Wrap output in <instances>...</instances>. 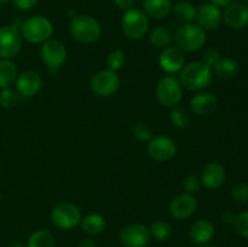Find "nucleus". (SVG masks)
<instances>
[{"label": "nucleus", "mask_w": 248, "mask_h": 247, "mask_svg": "<svg viewBox=\"0 0 248 247\" xmlns=\"http://www.w3.org/2000/svg\"><path fill=\"white\" fill-rule=\"evenodd\" d=\"M178 80L182 87H186L189 91H201L211 85L213 73L212 69L201 61L191 62L182 68Z\"/></svg>", "instance_id": "1"}, {"label": "nucleus", "mask_w": 248, "mask_h": 247, "mask_svg": "<svg viewBox=\"0 0 248 247\" xmlns=\"http://www.w3.org/2000/svg\"><path fill=\"white\" fill-rule=\"evenodd\" d=\"M70 34L81 44L96 43L102 35L101 23L90 15H78L70 21Z\"/></svg>", "instance_id": "2"}, {"label": "nucleus", "mask_w": 248, "mask_h": 247, "mask_svg": "<svg viewBox=\"0 0 248 247\" xmlns=\"http://www.w3.org/2000/svg\"><path fill=\"white\" fill-rule=\"evenodd\" d=\"M206 31L195 23H184L173 34L177 47L184 52L199 51L206 43Z\"/></svg>", "instance_id": "3"}, {"label": "nucleus", "mask_w": 248, "mask_h": 247, "mask_svg": "<svg viewBox=\"0 0 248 247\" xmlns=\"http://www.w3.org/2000/svg\"><path fill=\"white\" fill-rule=\"evenodd\" d=\"M21 34L28 43L44 44L53 34L52 22L44 16H33L23 22Z\"/></svg>", "instance_id": "4"}, {"label": "nucleus", "mask_w": 248, "mask_h": 247, "mask_svg": "<svg viewBox=\"0 0 248 247\" xmlns=\"http://www.w3.org/2000/svg\"><path fill=\"white\" fill-rule=\"evenodd\" d=\"M121 29L131 40H140L149 29V17L140 9L127 10L121 18Z\"/></svg>", "instance_id": "5"}, {"label": "nucleus", "mask_w": 248, "mask_h": 247, "mask_svg": "<svg viewBox=\"0 0 248 247\" xmlns=\"http://www.w3.org/2000/svg\"><path fill=\"white\" fill-rule=\"evenodd\" d=\"M81 212L79 207L72 202H61L55 206L51 212V222L62 230H70L81 223Z\"/></svg>", "instance_id": "6"}, {"label": "nucleus", "mask_w": 248, "mask_h": 247, "mask_svg": "<svg viewBox=\"0 0 248 247\" xmlns=\"http://www.w3.org/2000/svg\"><path fill=\"white\" fill-rule=\"evenodd\" d=\"M157 101L167 108L178 106L183 97V90L178 79L172 75H167L159 80L156 85Z\"/></svg>", "instance_id": "7"}, {"label": "nucleus", "mask_w": 248, "mask_h": 247, "mask_svg": "<svg viewBox=\"0 0 248 247\" xmlns=\"http://www.w3.org/2000/svg\"><path fill=\"white\" fill-rule=\"evenodd\" d=\"M22 48V34L15 26L0 27V60H12Z\"/></svg>", "instance_id": "8"}, {"label": "nucleus", "mask_w": 248, "mask_h": 247, "mask_svg": "<svg viewBox=\"0 0 248 247\" xmlns=\"http://www.w3.org/2000/svg\"><path fill=\"white\" fill-rule=\"evenodd\" d=\"M120 87V77L110 69L99 70L91 80V90L98 97H110Z\"/></svg>", "instance_id": "9"}, {"label": "nucleus", "mask_w": 248, "mask_h": 247, "mask_svg": "<svg viewBox=\"0 0 248 247\" xmlns=\"http://www.w3.org/2000/svg\"><path fill=\"white\" fill-rule=\"evenodd\" d=\"M67 48L62 41L57 39H48L40 48V56L43 62L51 69H58L67 61Z\"/></svg>", "instance_id": "10"}, {"label": "nucleus", "mask_w": 248, "mask_h": 247, "mask_svg": "<svg viewBox=\"0 0 248 247\" xmlns=\"http://www.w3.org/2000/svg\"><path fill=\"white\" fill-rule=\"evenodd\" d=\"M148 155L159 162L169 161L177 154V144L166 136H155L148 142Z\"/></svg>", "instance_id": "11"}, {"label": "nucleus", "mask_w": 248, "mask_h": 247, "mask_svg": "<svg viewBox=\"0 0 248 247\" xmlns=\"http://www.w3.org/2000/svg\"><path fill=\"white\" fill-rule=\"evenodd\" d=\"M152 235L149 228L143 224H128L120 232V242L124 247H147Z\"/></svg>", "instance_id": "12"}, {"label": "nucleus", "mask_w": 248, "mask_h": 247, "mask_svg": "<svg viewBox=\"0 0 248 247\" xmlns=\"http://www.w3.org/2000/svg\"><path fill=\"white\" fill-rule=\"evenodd\" d=\"M198 200L194 195L183 193L177 195L170 203V215L176 219H188L195 213Z\"/></svg>", "instance_id": "13"}, {"label": "nucleus", "mask_w": 248, "mask_h": 247, "mask_svg": "<svg viewBox=\"0 0 248 247\" xmlns=\"http://www.w3.org/2000/svg\"><path fill=\"white\" fill-rule=\"evenodd\" d=\"M186 57H184L183 51L179 50L177 46H169L166 48H162L159 55V65L164 72L169 74L181 72L184 67Z\"/></svg>", "instance_id": "14"}, {"label": "nucleus", "mask_w": 248, "mask_h": 247, "mask_svg": "<svg viewBox=\"0 0 248 247\" xmlns=\"http://www.w3.org/2000/svg\"><path fill=\"white\" fill-rule=\"evenodd\" d=\"M223 14L220 9L211 2H205L196 11L198 24L205 31H215L220 26Z\"/></svg>", "instance_id": "15"}, {"label": "nucleus", "mask_w": 248, "mask_h": 247, "mask_svg": "<svg viewBox=\"0 0 248 247\" xmlns=\"http://www.w3.org/2000/svg\"><path fill=\"white\" fill-rule=\"evenodd\" d=\"M225 24L232 29H242L248 24V5L244 2H232L223 12Z\"/></svg>", "instance_id": "16"}, {"label": "nucleus", "mask_w": 248, "mask_h": 247, "mask_svg": "<svg viewBox=\"0 0 248 247\" xmlns=\"http://www.w3.org/2000/svg\"><path fill=\"white\" fill-rule=\"evenodd\" d=\"M16 89L21 96L33 97L38 93L43 86V79L39 73L34 70H26L17 77Z\"/></svg>", "instance_id": "17"}, {"label": "nucleus", "mask_w": 248, "mask_h": 247, "mask_svg": "<svg viewBox=\"0 0 248 247\" xmlns=\"http://www.w3.org/2000/svg\"><path fill=\"white\" fill-rule=\"evenodd\" d=\"M227 173L224 167L218 162H208L201 172V183L208 190H216L224 184Z\"/></svg>", "instance_id": "18"}, {"label": "nucleus", "mask_w": 248, "mask_h": 247, "mask_svg": "<svg viewBox=\"0 0 248 247\" xmlns=\"http://www.w3.org/2000/svg\"><path fill=\"white\" fill-rule=\"evenodd\" d=\"M190 109L199 116H210L218 109V98L210 92L196 93L190 99Z\"/></svg>", "instance_id": "19"}, {"label": "nucleus", "mask_w": 248, "mask_h": 247, "mask_svg": "<svg viewBox=\"0 0 248 247\" xmlns=\"http://www.w3.org/2000/svg\"><path fill=\"white\" fill-rule=\"evenodd\" d=\"M215 236V227L207 219L196 220L189 230V237L195 245H206Z\"/></svg>", "instance_id": "20"}, {"label": "nucleus", "mask_w": 248, "mask_h": 247, "mask_svg": "<svg viewBox=\"0 0 248 247\" xmlns=\"http://www.w3.org/2000/svg\"><path fill=\"white\" fill-rule=\"evenodd\" d=\"M143 11L150 18L162 19L171 14V0H144Z\"/></svg>", "instance_id": "21"}, {"label": "nucleus", "mask_w": 248, "mask_h": 247, "mask_svg": "<svg viewBox=\"0 0 248 247\" xmlns=\"http://www.w3.org/2000/svg\"><path fill=\"white\" fill-rule=\"evenodd\" d=\"M213 73L219 79L229 80L232 79L239 73V63L232 58H220L215 65H213Z\"/></svg>", "instance_id": "22"}, {"label": "nucleus", "mask_w": 248, "mask_h": 247, "mask_svg": "<svg viewBox=\"0 0 248 247\" xmlns=\"http://www.w3.org/2000/svg\"><path fill=\"white\" fill-rule=\"evenodd\" d=\"M18 77L17 65L11 60L0 61V89H9Z\"/></svg>", "instance_id": "23"}, {"label": "nucleus", "mask_w": 248, "mask_h": 247, "mask_svg": "<svg viewBox=\"0 0 248 247\" xmlns=\"http://www.w3.org/2000/svg\"><path fill=\"white\" fill-rule=\"evenodd\" d=\"M174 17L177 21L182 23H193L194 19H196V7L191 4L190 1H178L173 7H172Z\"/></svg>", "instance_id": "24"}, {"label": "nucleus", "mask_w": 248, "mask_h": 247, "mask_svg": "<svg viewBox=\"0 0 248 247\" xmlns=\"http://www.w3.org/2000/svg\"><path fill=\"white\" fill-rule=\"evenodd\" d=\"M173 40V34L167 27L159 26L152 31L149 35V41L156 48H166L171 45Z\"/></svg>", "instance_id": "25"}, {"label": "nucleus", "mask_w": 248, "mask_h": 247, "mask_svg": "<svg viewBox=\"0 0 248 247\" xmlns=\"http://www.w3.org/2000/svg\"><path fill=\"white\" fill-rule=\"evenodd\" d=\"M106 219L98 213H91L81 219L82 230L89 235L101 234L106 229Z\"/></svg>", "instance_id": "26"}, {"label": "nucleus", "mask_w": 248, "mask_h": 247, "mask_svg": "<svg viewBox=\"0 0 248 247\" xmlns=\"http://www.w3.org/2000/svg\"><path fill=\"white\" fill-rule=\"evenodd\" d=\"M27 247H56V240L47 230H36L29 236Z\"/></svg>", "instance_id": "27"}, {"label": "nucleus", "mask_w": 248, "mask_h": 247, "mask_svg": "<svg viewBox=\"0 0 248 247\" xmlns=\"http://www.w3.org/2000/svg\"><path fill=\"white\" fill-rule=\"evenodd\" d=\"M150 235L157 241H166L172 235V227L165 220H156L149 228Z\"/></svg>", "instance_id": "28"}, {"label": "nucleus", "mask_w": 248, "mask_h": 247, "mask_svg": "<svg viewBox=\"0 0 248 247\" xmlns=\"http://www.w3.org/2000/svg\"><path fill=\"white\" fill-rule=\"evenodd\" d=\"M170 120H171L172 125L176 126L178 128H184L188 126L189 121V113L183 108V107L176 106L171 108L170 111Z\"/></svg>", "instance_id": "29"}, {"label": "nucleus", "mask_w": 248, "mask_h": 247, "mask_svg": "<svg viewBox=\"0 0 248 247\" xmlns=\"http://www.w3.org/2000/svg\"><path fill=\"white\" fill-rule=\"evenodd\" d=\"M126 56L125 52L121 50H113L107 57V64H108V69L113 70V72H118L121 68L125 65Z\"/></svg>", "instance_id": "30"}, {"label": "nucleus", "mask_w": 248, "mask_h": 247, "mask_svg": "<svg viewBox=\"0 0 248 247\" xmlns=\"http://www.w3.org/2000/svg\"><path fill=\"white\" fill-rule=\"evenodd\" d=\"M18 103V96H17V92H15L14 90L9 89H1L0 91V106L5 109L14 108L16 104Z\"/></svg>", "instance_id": "31"}, {"label": "nucleus", "mask_w": 248, "mask_h": 247, "mask_svg": "<svg viewBox=\"0 0 248 247\" xmlns=\"http://www.w3.org/2000/svg\"><path fill=\"white\" fill-rule=\"evenodd\" d=\"M133 136L137 138L140 142H149L153 138V130L147 124L138 123L133 127Z\"/></svg>", "instance_id": "32"}, {"label": "nucleus", "mask_w": 248, "mask_h": 247, "mask_svg": "<svg viewBox=\"0 0 248 247\" xmlns=\"http://www.w3.org/2000/svg\"><path fill=\"white\" fill-rule=\"evenodd\" d=\"M234 225L237 234L241 235L245 239H248V211H245L236 216Z\"/></svg>", "instance_id": "33"}, {"label": "nucleus", "mask_w": 248, "mask_h": 247, "mask_svg": "<svg viewBox=\"0 0 248 247\" xmlns=\"http://www.w3.org/2000/svg\"><path fill=\"white\" fill-rule=\"evenodd\" d=\"M232 198L234 199L236 202H240V203L248 202V184L247 183L236 184L232 190Z\"/></svg>", "instance_id": "34"}, {"label": "nucleus", "mask_w": 248, "mask_h": 247, "mask_svg": "<svg viewBox=\"0 0 248 247\" xmlns=\"http://www.w3.org/2000/svg\"><path fill=\"white\" fill-rule=\"evenodd\" d=\"M201 179L199 178L198 176H195V174H189V176H186L183 181L184 191L188 194H191V195H194L196 191H199Z\"/></svg>", "instance_id": "35"}, {"label": "nucleus", "mask_w": 248, "mask_h": 247, "mask_svg": "<svg viewBox=\"0 0 248 247\" xmlns=\"http://www.w3.org/2000/svg\"><path fill=\"white\" fill-rule=\"evenodd\" d=\"M220 58L222 57H220L219 51L216 50V48H208V50L205 51V53L202 55V61H201V62H203L206 65L212 68Z\"/></svg>", "instance_id": "36"}, {"label": "nucleus", "mask_w": 248, "mask_h": 247, "mask_svg": "<svg viewBox=\"0 0 248 247\" xmlns=\"http://www.w3.org/2000/svg\"><path fill=\"white\" fill-rule=\"evenodd\" d=\"M12 4L18 10L28 11V10H31L38 4V0H12Z\"/></svg>", "instance_id": "37"}, {"label": "nucleus", "mask_w": 248, "mask_h": 247, "mask_svg": "<svg viewBox=\"0 0 248 247\" xmlns=\"http://www.w3.org/2000/svg\"><path fill=\"white\" fill-rule=\"evenodd\" d=\"M135 1L136 0H114V4H115L120 10H125V11H127V10L132 9Z\"/></svg>", "instance_id": "38"}, {"label": "nucleus", "mask_w": 248, "mask_h": 247, "mask_svg": "<svg viewBox=\"0 0 248 247\" xmlns=\"http://www.w3.org/2000/svg\"><path fill=\"white\" fill-rule=\"evenodd\" d=\"M222 220L224 224L232 225L235 224V220H236V215L234 212H232V211H225L222 215Z\"/></svg>", "instance_id": "39"}, {"label": "nucleus", "mask_w": 248, "mask_h": 247, "mask_svg": "<svg viewBox=\"0 0 248 247\" xmlns=\"http://www.w3.org/2000/svg\"><path fill=\"white\" fill-rule=\"evenodd\" d=\"M79 247H97L96 241H94L92 237H84V239L80 240Z\"/></svg>", "instance_id": "40"}, {"label": "nucleus", "mask_w": 248, "mask_h": 247, "mask_svg": "<svg viewBox=\"0 0 248 247\" xmlns=\"http://www.w3.org/2000/svg\"><path fill=\"white\" fill-rule=\"evenodd\" d=\"M232 2H234V0H211V4L216 5L218 7H227Z\"/></svg>", "instance_id": "41"}, {"label": "nucleus", "mask_w": 248, "mask_h": 247, "mask_svg": "<svg viewBox=\"0 0 248 247\" xmlns=\"http://www.w3.org/2000/svg\"><path fill=\"white\" fill-rule=\"evenodd\" d=\"M9 247H27V246L24 244H22V242L16 241V242H12Z\"/></svg>", "instance_id": "42"}, {"label": "nucleus", "mask_w": 248, "mask_h": 247, "mask_svg": "<svg viewBox=\"0 0 248 247\" xmlns=\"http://www.w3.org/2000/svg\"><path fill=\"white\" fill-rule=\"evenodd\" d=\"M9 1L10 0H0V5H5V4H7Z\"/></svg>", "instance_id": "43"}, {"label": "nucleus", "mask_w": 248, "mask_h": 247, "mask_svg": "<svg viewBox=\"0 0 248 247\" xmlns=\"http://www.w3.org/2000/svg\"><path fill=\"white\" fill-rule=\"evenodd\" d=\"M205 247H216V246H212V245H207V246H205Z\"/></svg>", "instance_id": "44"}, {"label": "nucleus", "mask_w": 248, "mask_h": 247, "mask_svg": "<svg viewBox=\"0 0 248 247\" xmlns=\"http://www.w3.org/2000/svg\"><path fill=\"white\" fill-rule=\"evenodd\" d=\"M246 2H247V4H248V0H246Z\"/></svg>", "instance_id": "45"}]
</instances>
